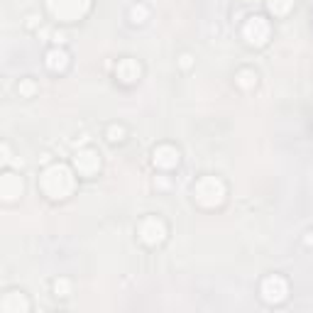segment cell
<instances>
[{
  "instance_id": "obj_3",
  "label": "cell",
  "mask_w": 313,
  "mask_h": 313,
  "mask_svg": "<svg viewBox=\"0 0 313 313\" xmlns=\"http://www.w3.org/2000/svg\"><path fill=\"white\" fill-rule=\"evenodd\" d=\"M242 34H245L247 44L262 47V44H267V39H269V25L264 23V17H259V15H255V17H247Z\"/></svg>"
},
{
  "instance_id": "obj_4",
  "label": "cell",
  "mask_w": 313,
  "mask_h": 313,
  "mask_svg": "<svg viewBox=\"0 0 313 313\" xmlns=\"http://www.w3.org/2000/svg\"><path fill=\"white\" fill-rule=\"evenodd\" d=\"M74 164H76V169L83 176H93L101 169V154L93 152V149H81L76 154V159H74Z\"/></svg>"
},
{
  "instance_id": "obj_8",
  "label": "cell",
  "mask_w": 313,
  "mask_h": 313,
  "mask_svg": "<svg viewBox=\"0 0 313 313\" xmlns=\"http://www.w3.org/2000/svg\"><path fill=\"white\" fill-rule=\"evenodd\" d=\"M3 196H5V201H15L17 196H23V179L15 174H5L3 176Z\"/></svg>"
},
{
  "instance_id": "obj_6",
  "label": "cell",
  "mask_w": 313,
  "mask_h": 313,
  "mask_svg": "<svg viewBox=\"0 0 313 313\" xmlns=\"http://www.w3.org/2000/svg\"><path fill=\"white\" fill-rule=\"evenodd\" d=\"M140 64L135 61V59H130V56H125L123 61L118 64V69H115V76L120 78L123 83H135L137 78H140Z\"/></svg>"
},
{
  "instance_id": "obj_2",
  "label": "cell",
  "mask_w": 313,
  "mask_h": 313,
  "mask_svg": "<svg viewBox=\"0 0 313 313\" xmlns=\"http://www.w3.org/2000/svg\"><path fill=\"white\" fill-rule=\"evenodd\" d=\"M137 235H140V240H142L145 245H159V242L164 240V235H167V228H164V223H162L159 218L149 215V218H145V220L140 223Z\"/></svg>"
},
{
  "instance_id": "obj_9",
  "label": "cell",
  "mask_w": 313,
  "mask_h": 313,
  "mask_svg": "<svg viewBox=\"0 0 313 313\" xmlns=\"http://www.w3.org/2000/svg\"><path fill=\"white\" fill-rule=\"evenodd\" d=\"M235 83L240 86V88H252L255 83H257V74L252 71V69H240L237 74H235Z\"/></svg>"
},
{
  "instance_id": "obj_18",
  "label": "cell",
  "mask_w": 313,
  "mask_h": 313,
  "mask_svg": "<svg viewBox=\"0 0 313 313\" xmlns=\"http://www.w3.org/2000/svg\"><path fill=\"white\" fill-rule=\"evenodd\" d=\"M306 235H308V237H306V245H311V242H313V233H306Z\"/></svg>"
},
{
  "instance_id": "obj_11",
  "label": "cell",
  "mask_w": 313,
  "mask_h": 313,
  "mask_svg": "<svg viewBox=\"0 0 313 313\" xmlns=\"http://www.w3.org/2000/svg\"><path fill=\"white\" fill-rule=\"evenodd\" d=\"M54 294L56 296H61V299H66L69 294H71V281L69 279H54Z\"/></svg>"
},
{
  "instance_id": "obj_16",
  "label": "cell",
  "mask_w": 313,
  "mask_h": 313,
  "mask_svg": "<svg viewBox=\"0 0 313 313\" xmlns=\"http://www.w3.org/2000/svg\"><path fill=\"white\" fill-rule=\"evenodd\" d=\"M52 42H54V47H61L66 42V32H54L52 34Z\"/></svg>"
},
{
  "instance_id": "obj_15",
  "label": "cell",
  "mask_w": 313,
  "mask_h": 313,
  "mask_svg": "<svg viewBox=\"0 0 313 313\" xmlns=\"http://www.w3.org/2000/svg\"><path fill=\"white\" fill-rule=\"evenodd\" d=\"M191 64H193V56L191 54H181L179 56V66L181 69H191Z\"/></svg>"
},
{
  "instance_id": "obj_10",
  "label": "cell",
  "mask_w": 313,
  "mask_h": 313,
  "mask_svg": "<svg viewBox=\"0 0 313 313\" xmlns=\"http://www.w3.org/2000/svg\"><path fill=\"white\" fill-rule=\"evenodd\" d=\"M147 17H149V10H147V5L137 3V5H132V8H130V20H132L135 25L147 23Z\"/></svg>"
},
{
  "instance_id": "obj_12",
  "label": "cell",
  "mask_w": 313,
  "mask_h": 313,
  "mask_svg": "<svg viewBox=\"0 0 313 313\" xmlns=\"http://www.w3.org/2000/svg\"><path fill=\"white\" fill-rule=\"evenodd\" d=\"M105 137H108L110 142H123L125 140V127L123 125H110V127H108V132H105Z\"/></svg>"
},
{
  "instance_id": "obj_7",
  "label": "cell",
  "mask_w": 313,
  "mask_h": 313,
  "mask_svg": "<svg viewBox=\"0 0 313 313\" xmlns=\"http://www.w3.org/2000/svg\"><path fill=\"white\" fill-rule=\"evenodd\" d=\"M154 164L156 167H164V169H171L179 164V149L169 145H162L154 149Z\"/></svg>"
},
{
  "instance_id": "obj_14",
  "label": "cell",
  "mask_w": 313,
  "mask_h": 313,
  "mask_svg": "<svg viewBox=\"0 0 313 313\" xmlns=\"http://www.w3.org/2000/svg\"><path fill=\"white\" fill-rule=\"evenodd\" d=\"M17 91H20L23 96H32V93H34V81H30V78H25L23 83L17 86Z\"/></svg>"
},
{
  "instance_id": "obj_13",
  "label": "cell",
  "mask_w": 313,
  "mask_h": 313,
  "mask_svg": "<svg viewBox=\"0 0 313 313\" xmlns=\"http://www.w3.org/2000/svg\"><path fill=\"white\" fill-rule=\"evenodd\" d=\"M269 10L274 12V15H284V12H289V8L286 5H281V0H267Z\"/></svg>"
},
{
  "instance_id": "obj_17",
  "label": "cell",
  "mask_w": 313,
  "mask_h": 313,
  "mask_svg": "<svg viewBox=\"0 0 313 313\" xmlns=\"http://www.w3.org/2000/svg\"><path fill=\"white\" fill-rule=\"evenodd\" d=\"M39 23H42V17H37V15H27V27H37Z\"/></svg>"
},
{
  "instance_id": "obj_5",
  "label": "cell",
  "mask_w": 313,
  "mask_h": 313,
  "mask_svg": "<svg viewBox=\"0 0 313 313\" xmlns=\"http://www.w3.org/2000/svg\"><path fill=\"white\" fill-rule=\"evenodd\" d=\"M44 64H47V69L54 71V74L64 71V69L69 66V52L64 49V47H52L44 56Z\"/></svg>"
},
{
  "instance_id": "obj_1",
  "label": "cell",
  "mask_w": 313,
  "mask_h": 313,
  "mask_svg": "<svg viewBox=\"0 0 313 313\" xmlns=\"http://www.w3.org/2000/svg\"><path fill=\"white\" fill-rule=\"evenodd\" d=\"M259 291H262V299L267 303H281L289 296V284H286L284 277L272 274V277H267V279L262 281V289Z\"/></svg>"
}]
</instances>
